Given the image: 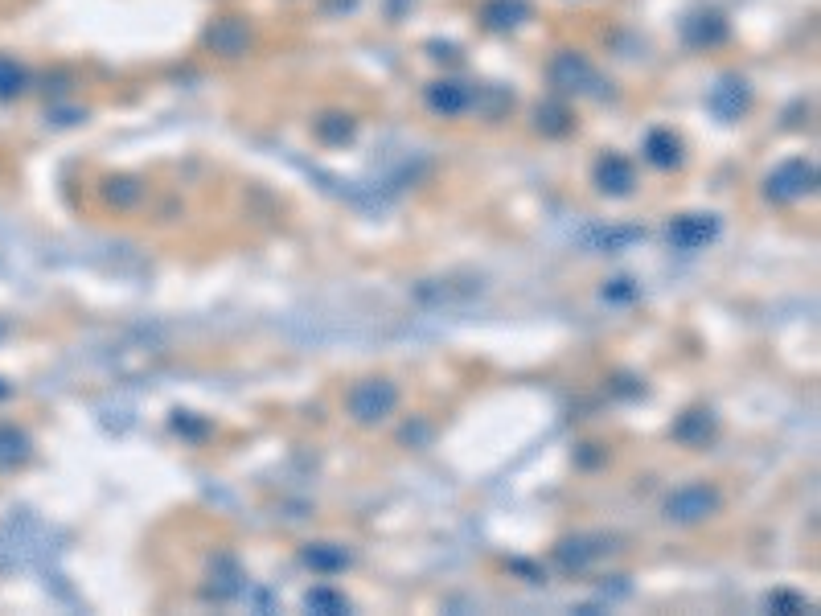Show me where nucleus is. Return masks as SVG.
I'll use <instances>...</instances> for the list:
<instances>
[{
    "mask_svg": "<svg viewBox=\"0 0 821 616\" xmlns=\"http://www.w3.org/2000/svg\"><path fill=\"white\" fill-rule=\"evenodd\" d=\"M551 83L559 91H588V83H596V70L583 54H559L551 62Z\"/></svg>",
    "mask_w": 821,
    "mask_h": 616,
    "instance_id": "20e7f679",
    "label": "nucleus"
},
{
    "mask_svg": "<svg viewBox=\"0 0 821 616\" xmlns=\"http://www.w3.org/2000/svg\"><path fill=\"white\" fill-rule=\"evenodd\" d=\"M308 608L312 612H345L349 604H345V596H337L329 588H317V592H308Z\"/></svg>",
    "mask_w": 821,
    "mask_h": 616,
    "instance_id": "4468645a",
    "label": "nucleus"
},
{
    "mask_svg": "<svg viewBox=\"0 0 821 616\" xmlns=\"http://www.w3.org/2000/svg\"><path fill=\"white\" fill-rule=\"evenodd\" d=\"M526 13H530L526 0H493L485 9V21H489V29H514L526 21Z\"/></svg>",
    "mask_w": 821,
    "mask_h": 616,
    "instance_id": "1a4fd4ad",
    "label": "nucleus"
},
{
    "mask_svg": "<svg viewBox=\"0 0 821 616\" xmlns=\"http://www.w3.org/2000/svg\"><path fill=\"white\" fill-rule=\"evenodd\" d=\"M304 563L321 567V571H337V567L349 563V555H345V551H333V547H312V551H304Z\"/></svg>",
    "mask_w": 821,
    "mask_h": 616,
    "instance_id": "f8f14e48",
    "label": "nucleus"
},
{
    "mask_svg": "<svg viewBox=\"0 0 821 616\" xmlns=\"http://www.w3.org/2000/svg\"><path fill=\"white\" fill-rule=\"evenodd\" d=\"M596 555H600V547H588V538H575V543H563V547H559V563H563L567 571L588 567Z\"/></svg>",
    "mask_w": 821,
    "mask_h": 616,
    "instance_id": "9b49d317",
    "label": "nucleus"
},
{
    "mask_svg": "<svg viewBox=\"0 0 821 616\" xmlns=\"http://www.w3.org/2000/svg\"><path fill=\"white\" fill-rule=\"evenodd\" d=\"M395 407H399V391H395V382H386V378H366L349 391V411H354L358 423H378Z\"/></svg>",
    "mask_w": 821,
    "mask_h": 616,
    "instance_id": "f257e3e1",
    "label": "nucleus"
},
{
    "mask_svg": "<svg viewBox=\"0 0 821 616\" xmlns=\"http://www.w3.org/2000/svg\"><path fill=\"white\" fill-rule=\"evenodd\" d=\"M711 107L723 115V120H735V115L748 107V87H744V79H723V83L711 91Z\"/></svg>",
    "mask_w": 821,
    "mask_h": 616,
    "instance_id": "0eeeda50",
    "label": "nucleus"
},
{
    "mask_svg": "<svg viewBox=\"0 0 821 616\" xmlns=\"http://www.w3.org/2000/svg\"><path fill=\"white\" fill-rule=\"evenodd\" d=\"M596 181H600L604 194L620 198V194H629V189H633V165L624 157H604L600 169H596Z\"/></svg>",
    "mask_w": 821,
    "mask_h": 616,
    "instance_id": "423d86ee",
    "label": "nucleus"
},
{
    "mask_svg": "<svg viewBox=\"0 0 821 616\" xmlns=\"http://www.w3.org/2000/svg\"><path fill=\"white\" fill-rule=\"evenodd\" d=\"M468 103H473V95L460 83H432V91H427V107L440 115H460Z\"/></svg>",
    "mask_w": 821,
    "mask_h": 616,
    "instance_id": "6e6552de",
    "label": "nucleus"
},
{
    "mask_svg": "<svg viewBox=\"0 0 821 616\" xmlns=\"http://www.w3.org/2000/svg\"><path fill=\"white\" fill-rule=\"evenodd\" d=\"M813 181H817V173L809 161H785L768 177V198L772 202H797L813 189Z\"/></svg>",
    "mask_w": 821,
    "mask_h": 616,
    "instance_id": "7ed1b4c3",
    "label": "nucleus"
},
{
    "mask_svg": "<svg viewBox=\"0 0 821 616\" xmlns=\"http://www.w3.org/2000/svg\"><path fill=\"white\" fill-rule=\"evenodd\" d=\"M719 510V493L711 485H686L666 497V518L670 522H702Z\"/></svg>",
    "mask_w": 821,
    "mask_h": 616,
    "instance_id": "f03ea898",
    "label": "nucleus"
},
{
    "mask_svg": "<svg viewBox=\"0 0 821 616\" xmlns=\"http://www.w3.org/2000/svg\"><path fill=\"white\" fill-rule=\"evenodd\" d=\"M715 230H719V222L711 214H686V218H678L670 226V239L682 251H698V247H707L715 239Z\"/></svg>",
    "mask_w": 821,
    "mask_h": 616,
    "instance_id": "39448f33",
    "label": "nucleus"
},
{
    "mask_svg": "<svg viewBox=\"0 0 821 616\" xmlns=\"http://www.w3.org/2000/svg\"><path fill=\"white\" fill-rule=\"evenodd\" d=\"M210 42H214V46H222L226 54H239V50L247 46V33H243L239 25H222L218 33H210Z\"/></svg>",
    "mask_w": 821,
    "mask_h": 616,
    "instance_id": "ddd939ff",
    "label": "nucleus"
},
{
    "mask_svg": "<svg viewBox=\"0 0 821 616\" xmlns=\"http://www.w3.org/2000/svg\"><path fill=\"white\" fill-rule=\"evenodd\" d=\"M645 152H649V161H653L657 169H670V165H678V140H674L670 132H653Z\"/></svg>",
    "mask_w": 821,
    "mask_h": 616,
    "instance_id": "9d476101",
    "label": "nucleus"
}]
</instances>
